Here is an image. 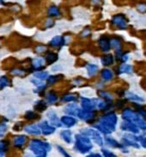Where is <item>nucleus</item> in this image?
I'll use <instances>...</instances> for the list:
<instances>
[{"instance_id": "nucleus-4", "label": "nucleus", "mask_w": 146, "mask_h": 157, "mask_svg": "<svg viewBox=\"0 0 146 157\" xmlns=\"http://www.w3.org/2000/svg\"><path fill=\"white\" fill-rule=\"evenodd\" d=\"M122 119L125 121L132 122L136 124L139 130L146 131V120L142 118L137 113L134 112L131 108H125L122 112Z\"/></svg>"}, {"instance_id": "nucleus-42", "label": "nucleus", "mask_w": 146, "mask_h": 157, "mask_svg": "<svg viewBox=\"0 0 146 157\" xmlns=\"http://www.w3.org/2000/svg\"><path fill=\"white\" fill-rule=\"evenodd\" d=\"M57 149H58V151L60 152V155L63 157H72L68 152H67V151H66V150H65V149H64V148H63V147H62V146H60V145H58V146H57Z\"/></svg>"}, {"instance_id": "nucleus-52", "label": "nucleus", "mask_w": 146, "mask_h": 157, "mask_svg": "<svg viewBox=\"0 0 146 157\" xmlns=\"http://www.w3.org/2000/svg\"><path fill=\"white\" fill-rule=\"evenodd\" d=\"M0 45H1V43H0Z\"/></svg>"}, {"instance_id": "nucleus-11", "label": "nucleus", "mask_w": 146, "mask_h": 157, "mask_svg": "<svg viewBox=\"0 0 146 157\" xmlns=\"http://www.w3.org/2000/svg\"><path fill=\"white\" fill-rule=\"evenodd\" d=\"M60 123L66 128H72L77 124V119L72 116L64 115L60 118Z\"/></svg>"}, {"instance_id": "nucleus-51", "label": "nucleus", "mask_w": 146, "mask_h": 157, "mask_svg": "<svg viewBox=\"0 0 146 157\" xmlns=\"http://www.w3.org/2000/svg\"><path fill=\"white\" fill-rule=\"evenodd\" d=\"M0 4H4V0H0Z\"/></svg>"}, {"instance_id": "nucleus-25", "label": "nucleus", "mask_w": 146, "mask_h": 157, "mask_svg": "<svg viewBox=\"0 0 146 157\" xmlns=\"http://www.w3.org/2000/svg\"><path fill=\"white\" fill-rule=\"evenodd\" d=\"M86 71H87V74L89 77H94V75L97 73L99 70V67L97 64H92V63H89L85 65Z\"/></svg>"}, {"instance_id": "nucleus-46", "label": "nucleus", "mask_w": 146, "mask_h": 157, "mask_svg": "<svg viewBox=\"0 0 146 157\" xmlns=\"http://www.w3.org/2000/svg\"><path fill=\"white\" fill-rule=\"evenodd\" d=\"M139 141H140L142 147H144V149H146V134L143 135L142 136H139Z\"/></svg>"}, {"instance_id": "nucleus-14", "label": "nucleus", "mask_w": 146, "mask_h": 157, "mask_svg": "<svg viewBox=\"0 0 146 157\" xmlns=\"http://www.w3.org/2000/svg\"><path fill=\"white\" fill-rule=\"evenodd\" d=\"M65 44H66V39L62 35H56L49 42V45L54 48H60V47H64Z\"/></svg>"}, {"instance_id": "nucleus-10", "label": "nucleus", "mask_w": 146, "mask_h": 157, "mask_svg": "<svg viewBox=\"0 0 146 157\" xmlns=\"http://www.w3.org/2000/svg\"><path fill=\"white\" fill-rule=\"evenodd\" d=\"M77 117L79 119L84 121V122H90V121L94 120V117H95V113L93 111H86L80 108V111H79Z\"/></svg>"}, {"instance_id": "nucleus-49", "label": "nucleus", "mask_w": 146, "mask_h": 157, "mask_svg": "<svg viewBox=\"0 0 146 157\" xmlns=\"http://www.w3.org/2000/svg\"><path fill=\"white\" fill-rule=\"evenodd\" d=\"M86 157H103L101 154L99 153H89Z\"/></svg>"}, {"instance_id": "nucleus-44", "label": "nucleus", "mask_w": 146, "mask_h": 157, "mask_svg": "<svg viewBox=\"0 0 146 157\" xmlns=\"http://www.w3.org/2000/svg\"><path fill=\"white\" fill-rule=\"evenodd\" d=\"M47 47L46 46H44V45H38V46L34 47V51L37 53H43V52L47 51Z\"/></svg>"}, {"instance_id": "nucleus-22", "label": "nucleus", "mask_w": 146, "mask_h": 157, "mask_svg": "<svg viewBox=\"0 0 146 157\" xmlns=\"http://www.w3.org/2000/svg\"><path fill=\"white\" fill-rule=\"evenodd\" d=\"M44 59L46 61V64H53L59 59V54L52 51H48L44 57Z\"/></svg>"}, {"instance_id": "nucleus-28", "label": "nucleus", "mask_w": 146, "mask_h": 157, "mask_svg": "<svg viewBox=\"0 0 146 157\" xmlns=\"http://www.w3.org/2000/svg\"><path fill=\"white\" fill-rule=\"evenodd\" d=\"M101 77L104 82H109L113 77V72L109 69H103L101 71Z\"/></svg>"}, {"instance_id": "nucleus-26", "label": "nucleus", "mask_w": 146, "mask_h": 157, "mask_svg": "<svg viewBox=\"0 0 146 157\" xmlns=\"http://www.w3.org/2000/svg\"><path fill=\"white\" fill-rule=\"evenodd\" d=\"M77 94H64L62 98H61V101L64 102V103H75L77 101Z\"/></svg>"}, {"instance_id": "nucleus-45", "label": "nucleus", "mask_w": 146, "mask_h": 157, "mask_svg": "<svg viewBox=\"0 0 146 157\" xmlns=\"http://www.w3.org/2000/svg\"><path fill=\"white\" fill-rule=\"evenodd\" d=\"M54 24H55L54 21H53L52 19H51V18H49V19H47V21H46V22H45V27L50 29V28H52V27L54 26Z\"/></svg>"}, {"instance_id": "nucleus-50", "label": "nucleus", "mask_w": 146, "mask_h": 157, "mask_svg": "<svg viewBox=\"0 0 146 157\" xmlns=\"http://www.w3.org/2000/svg\"><path fill=\"white\" fill-rule=\"evenodd\" d=\"M90 34V30L89 29H84L83 32H82V36L86 37V36H88Z\"/></svg>"}, {"instance_id": "nucleus-37", "label": "nucleus", "mask_w": 146, "mask_h": 157, "mask_svg": "<svg viewBox=\"0 0 146 157\" xmlns=\"http://www.w3.org/2000/svg\"><path fill=\"white\" fill-rule=\"evenodd\" d=\"M126 97L130 101H133L135 102H143L144 101V99L140 97L139 95H137L136 94L133 93V92H127L126 93Z\"/></svg>"}, {"instance_id": "nucleus-19", "label": "nucleus", "mask_w": 146, "mask_h": 157, "mask_svg": "<svg viewBox=\"0 0 146 157\" xmlns=\"http://www.w3.org/2000/svg\"><path fill=\"white\" fill-rule=\"evenodd\" d=\"M23 131L29 135H33V136H40L41 134L40 130L39 128L38 124H28L25 127L23 128Z\"/></svg>"}, {"instance_id": "nucleus-41", "label": "nucleus", "mask_w": 146, "mask_h": 157, "mask_svg": "<svg viewBox=\"0 0 146 157\" xmlns=\"http://www.w3.org/2000/svg\"><path fill=\"white\" fill-rule=\"evenodd\" d=\"M8 132V124L4 122L0 123V138H3Z\"/></svg>"}, {"instance_id": "nucleus-31", "label": "nucleus", "mask_w": 146, "mask_h": 157, "mask_svg": "<svg viewBox=\"0 0 146 157\" xmlns=\"http://www.w3.org/2000/svg\"><path fill=\"white\" fill-rule=\"evenodd\" d=\"M64 76L61 75V74H57V75H52V76H49L47 77V84L48 85H52L56 83L57 82H59L61 79H63Z\"/></svg>"}, {"instance_id": "nucleus-47", "label": "nucleus", "mask_w": 146, "mask_h": 157, "mask_svg": "<svg viewBox=\"0 0 146 157\" xmlns=\"http://www.w3.org/2000/svg\"><path fill=\"white\" fill-rule=\"evenodd\" d=\"M119 59H120V61H122V62H126L127 60H128V54L127 53H125V54H121L120 57H118Z\"/></svg>"}, {"instance_id": "nucleus-16", "label": "nucleus", "mask_w": 146, "mask_h": 157, "mask_svg": "<svg viewBox=\"0 0 146 157\" xmlns=\"http://www.w3.org/2000/svg\"><path fill=\"white\" fill-rule=\"evenodd\" d=\"M28 137L25 135H17L13 137V145L17 149H22L27 144Z\"/></svg>"}, {"instance_id": "nucleus-9", "label": "nucleus", "mask_w": 146, "mask_h": 157, "mask_svg": "<svg viewBox=\"0 0 146 157\" xmlns=\"http://www.w3.org/2000/svg\"><path fill=\"white\" fill-rule=\"evenodd\" d=\"M80 105H81V108L83 110L93 111V112L95 110L94 98L90 99L88 97H81L80 98Z\"/></svg>"}, {"instance_id": "nucleus-23", "label": "nucleus", "mask_w": 146, "mask_h": 157, "mask_svg": "<svg viewBox=\"0 0 146 157\" xmlns=\"http://www.w3.org/2000/svg\"><path fill=\"white\" fill-rule=\"evenodd\" d=\"M59 101V96L56 94L55 92L53 91H49L48 93L46 94L45 97V101L47 102L48 105H54Z\"/></svg>"}, {"instance_id": "nucleus-5", "label": "nucleus", "mask_w": 146, "mask_h": 157, "mask_svg": "<svg viewBox=\"0 0 146 157\" xmlns=\"http://www.w3.org/2000/svg\"><path fill=\"white\" fill-rule=\"evenodd\" d=\"M79 133L88 136L90 140L94 141V144H96L100 147H102L104 144V139L102 138L101 133L94 128H83L80 130Z\"/></svg>"}, {"instance_id": "nucleus-27", "label": "nucleus", "mask_w": 146, "mask_h": 157, "mask_svg": "<svg viewBox=\"0 0 146 157\" xmlns=\"http://www.w3.org/2000/svg\"><path fill=\"white\" fill-rule=\"evenodd\" d=\"M113 62H114V57L110 53H107L101 58V63L103 66H109L113 64Z\"/></svg>"}, {"instance_id": "nucleus-8", "label": "nucleus", "mask_w": 146, "mask_h": 157, "mask_svg": "<svg viewBox=\"0 0 146 157\" xmlns=\"http://www.w3.org/2000/svg\"><path fill=\"white\" fill-rule=\"evenodd\" d=\"M47 121L48 123L51 124L52 126L55 128H59L62 126V124L60 123V118L58 116L57 113L53 109H50L47 113Z\"/></svg>"}, {"instance_id": "nucleus-2", "label": "nucleus", "mask_w": 146, "mask_h": 157, "mask_svg": "<svg viewBox=\"0 0 146 157\" xmlns=\"http://www.w3.org/2000/svg\"><path fill=\"white\" fill-rule=\"evenodd\" d=\"M29 149L34 157H47L48 152L52 150V145L46 141L33 139L30 141Z\"/></svg>"}, {"instance_id": "nucleus-3", "label": "nucleus", "mask_w": 146, "mask_h": 157, "mask_svg": "<svg viewBox=\"0 0 146 157\" xmlns=\"http://www.w3.org/2000/svg\"><path fill=\"white\" fill-rule=\"evenodd\" d=\"M93 149V144L88 136L78 133L75 136L74 150L81 155L89 154Z\"/></svg>"}, {"instance_id": "nucleus-39", "label": "nucleus", "mask_w": 146, "mask_h": 157, "mask_svg": "<svg viewBox=\"0 0 146 157\" xmlns=\"http://www.w3.org/2000/svg\"><path fill=\"white\" fill-rule=\"evenodd\" d=\"M99 95H100V97L102 98V100H104L105 101L107 102H111L113 101V99L111 94L108 93V92H106V91H100L99 92Z\"/></svg>"}, {"instance_id": "nucleus-40", "label": "nucleus", "mask_w": 146, "mask_h": 157, "mask_svg": "<svg viewBox=\"0 0 146 157\" xmlns=\"http://www.w3.org/2000/svg\"><path fill=\"white\" fill-rule=\"evenodd\" d=\"M9 149V142L6 140H0V154L4 155Z\"/></svg>"}, {"instance_id": "nucleus-36", "label": "nucleus", "mask_w": 146, "mask_h": 157, "mask_svg": "<svg viewBox=\"0 0 146 157\" xmlns=\"http://www.w3.org/2000/svg\"><path fill=\"white\" fill-rule=\"evenodd\" d=\"M132 70H133V68L130 64H123L120 66V68L118 70V72H119V74H129V73L132 72Z\"/></svg>"}, {"instance_id": "nucleus-29", "label": "nucleus", "mask_w": 146, "mask_h": 157, "mask_svg": "<svg viewBox=\"0 0 146 157\" xmlns=\"http://www.w3.org/2000/svg\"><path fill=\"white\" fill-rule=\"evenodd\" d=\"M121 144L123 145L124 147H133V148H136V149H139L140 148V145L137 144V142H134L132 141L123 136L122 139H121Z\"/></svg>"}, {"instance_id": "nucleus-15", "label": "nucleus", "mask_w": 146, "mask_h": 157, "mask_svg": "<svg viewBox=\"0 0 146 157\" xmlns=\"http://www.w3.org/2000/svg\"><path fill=\"white\" fill-rule=\"evenodd\" d=\"M98 45L101 51L102 52H108L111 50V46H110V40L106 37V36H102L98 40Z\"/></svg>"}, {"instance_id": "nucleus-17", "label": "nucleus", "mask_w": 146, "mask_h": 157, "mask_svg": "<svg viewBox=\"0 0 146 157\" xmlns=\"http://www.w3.org/2000/svg\"><path fill=\"white\" fill-rule=\"evenodd\" d=\"M45 64H46V61L44 59V58L37 57V58H34L32 61L31 67L34 71H42Z\"/></svg>"}, {"instance_id": "nucleus-48", "label": "nucleus", "mask_w": 146, "mask_h": 157, "mask_svg": "<svg viewBox=\"0 0 146 157\" xmlns=\"http://www.w3.org/2000/svg\"><path fill=\"white\" fill-rule=\"evenodd\" d=\"M137 113L140 115V116H141L143 119H145V120H146V110L143 109V108H140V109L138 110V113Z\"/></svg>"}, {"instance_id": "nucleus-32", "label": "nucleus", "mask_w": 146, "mask_h": 157, "mask_svg": "<svg viewBox=\"0 0 146 157\" xmlns=\"http://www.w3.org/2000/svg\"><path fill=\"white\" fill-rule=\"evenodd\" d=\"M48 77H49V73L46 71H34V78L40 81H46Z\"/></svg>"}, {"instance_id": "nucleus-24", "label": "nucleus", "mask_w": 146, "mask_h": 157, "mask_svg": "<svg viewBox=\"0 0 146 157\" xmlns=\"http://www.w3.org/2000/svg\"><path fill=\"white\" fill-rule=\"evenodd\" d=\"M105 143L112 148H115V149H123L124 148V146L120 143H119L118 141L115 140L114 138H113L111 136H106Z\"/></svg>"}, {"instance_id": "nucleus-30", "label": "nucleus", "mask_w": 146, "mask_h": 157, "mask_svg": "<svg viewBox=\"0 0 146 157\" xmlns=\"http://www.w3.org/2000/svg\"><path fill=\"white\" fill-rule=\"evenodd\" d=\"M47 15L50 17H59L60 16V9L56 5H51L47 10Z\"/></svg>"}, {"instance_id": "nucleus-1", "label": "nucleus", "mask_w": 146, "mask_h": 157, "mask_svg": "<svg viewBox=\"0 0 146 157\" xmlns=\"http://www.w3.org/2000/svg\"><path fill=\"white\" fill-rule=\"evenodd\" d=\"M118 123V117L115 113H108L101 117L99 121L94 125L95 130L104 135H109L115 132Z\"/></svg>"}, {"instance_id": "nucleus-21", "label": "nucleus", "mask_w": 146, "mask_h": 157, "mask_svg": "<svg viewBox=\"0 0 146 157\" xmlns=\"http://www.w3.org/2000/svg\"><path fill=\"white\" fill-rule=\"evenodd\" d=\"M60 136L61 137V139L64 141L66 144H71L73 143L72 132L68 129L61 131L60 133Z\"/></svg>"}, {"instance_id": "nucleus-34", "label": "nucleus", "mask_w": 146, "mask_h": 157, "mask_svg": "<svg viewBox=\"0 0 146 157\" xmlns=\"http://www.w3.org/2000/svg\"><path fill=\"white\" fill-rule=\"evenodd\" d=\"M10 74L13 76L19 77H24L27 75V71L24 69L21 68H14L10 71Z\"/></svg>"}, {"instance_id": "nucleus-33", "label": "nucleus", "mask_w": 146, "mask_h": 157, "mask_svg": "<svg viewBox=\"0 0 146 157\" xmlns=\"http://www.w3.org/2000/svg\"><path fill=\"white\" fill-rule=\"evenodd\" d=\"M34 109L36 111H39V112H43L45 111L47 108V102L43 100H40V101H37L34 103Z\"/></svg>"}, {"instance_id": "nucleus-7", "label": "nucleus", "mask_w": 146, "mask_h": 157, "mask_svg": "<svg viewBox=\"0 0 146 157\" xmlns=\"http://www.w3.org/2000/svg\"><path fill=\"white\" fill-rule=\"evenodd\" d=\"M37 124H38L40 130L41 134L44 135V136H50V135H52L56 131V128L52 126L51 124L48 123L47 120H42V121H40Z\"/></svg>"}, {"instance_id": "nucleus-13", "label": "nucleus", "mask_w": 146, "mask_h": 157, "mask_svg": "<svg viewBox=\"0 0 146 157\" xmlns=\"http://www.w3.org/2000/svg\"><path fill=\"white\" fill-rule=\"evenodd\" d=\"M80 111V107L77 106L76 103H68L66 106L64 107V113L66 115L72 116V117H77L78 113Z\"/></svg>"}, {"instance_id": "nucleus-35", "label": "nucleus", "mask_w": 146, "mask_h": 157, "mask_svg": "<svg viewBox=\"0 0 146 157\" xmlns=\"http://www.w3.org/2000/svg\"><path fill=\"white\" fill-rule=\"evenodd\" d=\"M10 85V80L6 76H1L0 77V90H3Z\"/></svg>"}, {"instance_id": "nucleus-43", "label": "nucleus", "mask_w": 146, "mask_h": 157, "mask_svg": "<svg viewBox=\"0 0 146 157\" xmlns=\"http://www.w3.org/2000/svg\"><path fill=\"white\" fill-rule=\"evenodd\" d=\"M102 153L103 157H117L115 154L113 153L112 151H110V150H108L107 149H102Z\"/></svg>"}, {"instance_id": "nucleus-12", "label": "nucleus", "mask_w": 146, "mask_h": 157, "mask_svg": "<svg viewBox=\"0 0 146 157\" xmlns=\"http://www.w3.org/2000/svg\"><path fill=\"white\" fill-rule=\"evenodd\" d=\"M120 129L124 132H131L133 134H138L139 133V128L137 127L136 124H134L132 122L129 121H123L121 125H120Z\"/></svg>"}, {"instance_id": "nucleus-18", "label": "nucleus", "mask_w": 146, "mask_h": 157, "mask_svg": "<svg viewBox=\"0 0 146 157\" xmlns=\"http://www.w3.org/2000/svg\"><path fill=\"white\" fill-rule=\"evenodd\" d=\"M30 82L32 83V84L34 85V87L36 88L35 90H34V92L35 93H40V92H43L45 89H47V83L46 82H44V81H40L39 80V79H36V78H31L30 79Z\"/></svg>"}, {"instance_id": "nucleus-20", "label": "nucleus", "mask_w": 146, "mask_h": 157, "mask_svg": "<svg viewBox=\"0 0 146 157\" xmlns=\"http://www.w3.org/2000/svg\"><path fill=\"white\" fill-rule=\"evenodd\" d=\"M110 46L111 48H113L115 51L117 57H120L122 52H121V49H122V45H121V40L118 38H112L110 39Z\"/></svg>"}, {"instance_id": "nucleus-6", "label": "nucleus", "mask_w": 146, "mask_h": 157, "mask_svg": "<svg viewBox=\"0 0 146 157\" xmlns=\"http://www.w3.org/2000/svg\"><path fill=\"white\" fill-rule=\"evenodd\" d=\"M112 23L113 25L116 26L120 29H126L128 27V22L127 20L122 14H117L115 16L112 17Z\"/></svg>"}, {"instance_id": "nucleus-38", "label": "nucleus", "mask_w": 146, "mask_h": 157, "mask_svg": "<svg viewBox=\"0 0 146 157\" xmlns=\"http://www.w3.org/2000/svg\"><path fill=\"white\" fill-rule=\"evenodd\" d=\"M39 115L35 113V112H33V111H27L24 114V119L28 121H32V120H34V119H38Z\"/></svg>"}]
</instances>
